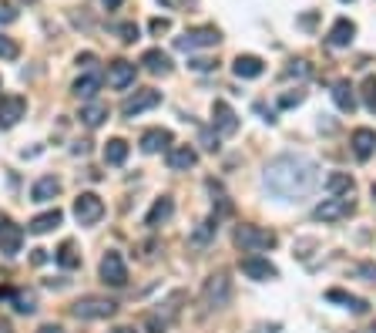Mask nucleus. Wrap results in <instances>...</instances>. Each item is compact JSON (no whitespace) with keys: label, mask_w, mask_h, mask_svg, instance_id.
<instances>
[{"label":"nucleus","mask_w":376,"mask_h":333,"mask_svg":"<svg viewBox=\"0 0 376 333\" xmlns=\"http://www.w3.org/2000/svg\"><path fill=\"white\" fill-rule=\"evenodd\" d=\"M262 185L279 202H302L319 189V165L299 152L276 155L262 172Z\"/></svg>","instance_id":"f257e3e1"},{"label":"nucleus","mask_w":376,"mask_h":333,"mask_svg":"<svg viewBox=\"0 0 376 333\" xmlns=\"http://www.w3.org/2000/svg\"><path fill=\"white\" fill-rule=\"evenodd\" d=\"M279 242V236L273 229H262V226H252V222H242L235 229V246L242 253H266Z\"/></svg>","instance_id":"f03ea898"},{"label":"nucleus","mask_w":376,"mask_h":333,"mask_svg":"<svg viewBox=\"0 0 376 333\" xmlns=\"http://www.w3.org/2000/svg\"><path fill=\"white\" fill-rule=\"evenodd\" d=\"M71 313L77 320H108V316L118 313V303L108 300V296H81L71 303Z\"/></svg>","instance_id":"7ed1b4c3"},{"label":"nucleus","mask_w":376,"mask_h":333,"mask_svg":"<svg viewBox=\"0 0 376 333\" xmlns=\"http://www.w3.org/2000/svg\"><path fill=\"white\" fill-rule=\"evenodd\" d=\"M201 300H205L208 310L228 307V300H232V280H228L226 273H212L205 280V286H201Z\"/></svg>","instance_id":"20e7f679"},{"label":"nucleus","mask_w":376,"mask_h":333,"mask_svg":"<svg viewBox=\"0 0 376 333\" xmlns=\"http://www.w3.org/2000/svg\"><path fill=\"white\" fill-rule=\"evenodd\" d=\"M356 212L350 196H333V199H323V202L313 209V219L316 222H339V219H350Z\"/></svg>","instance_id":"39448f33"},{"label":"nucleus","mask_w":376,"mask_h":333,"mask_svg":"<svg viewBox=\"0 0 376 333\" xmlns=\"http://www.w3.org/2000/svg\"><path fill=\"white\" fill-rule=\"evenodd\" d=\"M219 41H222L219 27H192L181 37H175V48L178 51H195V48H215Z\"/></svg>","instance_id":"423d86ee"},{"label":"nucleus","mask_w":376,"mask_h":333,"mask_svg":"<svg viewBox=\"0 0 376 333\" xmlns=\"http://www.w3.org/2000/svg\"><path fill=\"white\" fill-rule=\"evenodd\" d=\"M75 219L77 226H95V222H101V216H104V202H101V196H95V192H81L75 199Z\"/></svg>","instance_id":"0eeeda50"},{"label":"nucleus","mask_w":376,"mask_h":333,"mask_svg":"<svg viewBox=\"0 0 376 333\" xmlns=\"http://www.w3.org/2000/svg\"><path fill=\"white\" fill-rule=\"evenodd\" d=\"M98 273H101V280L108 283V286H115V289H121L128 283V266H125V259H121V253H115V249L101 256Z\"/></svg>","instance_id":"6e6552de"},{"label":"nucleus","mask_w":376,"mask_h":333,"mask_svg":"<svg viewBox=\"0 0 376 333\" xmlns=\"http://www.w3.org/2000/svg\"><path fill=\"white\" fill-rule=\"evenodd\" d=\"M158 104H161V91H155V88H141V91H135V95H128L125 98L121 115H125V118H135V115L151 111V108H158Z\"/></svg>","instance_id":"1a4fd4ad"},{"label":"nucleus","mask_w":376,"mask_h":333,"mask_svg":"<svg viewBox=\"0 0 376 333\" xmlns=\"http://www.w3.org/2000/svg\"><path fill=\"white\" fill-rule=\"evenodd\" d=\"M24 246V229L14 219H0V253L3 256H17Z\"/></svg>","instance_id":"9d476101"},{"label":"nucleus","mask_w":376,"mask_h":333,"mask_svg":"<svg viewBox=\"0 0 376 333\" xmlns=\"http://www.w3.org/2000/svg\"><path fill=\"white\" fill-rule=\"evenodd\" d=\"M24 115H27V102L21 98V95H7V98H0V131L14 129Z\"/></svg>","instance_id":"9b49d317"},{"label":"nucleus","mask_w":376,"mask_h":333,"mask_svg":"<svg viewBox=\"0 0 376 333\" xmlns=\"http://www.w3.org/2000/svg\"><path fill=\"white\" fill-rule=\"evenodd\" d=\"M165 162H168L172 172H188V169L199 165V152H195L192 145H172V149L165 152Z\"/></svg>","instance_id":"f8f14e48"},{"label":"nucleus","mask_w":376,"mask_h":333,"mask_svg":"<svg viewBox=\"0 0 376 333\" xmlns=\"http://www.w3.org/2000/svg\"><path fill=\"white\" fill-rule=\"evenodd\" d=\"M135 75H138V68L131 64V61H111L108 64V84L115 88V91H125L135 84Z\"/></svg>","instance_id":"ddd939ff"},{"label":"nucleus","mask_w":376,"mask_h":333,"mask_svg":"<svg viewBox=\"0 0 376 333\" xmlns=\"http://www.w3.org/2000/svg\"><path fill=\"white\" fill-rule=\"evenodd\" d=\"M212 125H215L219 135H235L239 131V115L226 102H215L212 104Z\"/></svg>","instance_id":"4468645a"},{"label":"nucleus","mask_w":376,"mask_h":333,"mask_svg":"<svg viewBox=\"0 0 376 333\" xmlns=\"http://www.w3.org/2000/svg\"><path fill=\"white\" fill-rule=\"evenodd\" d=\"M242 273L255 283H266V280H276L279 269L269 263V259H259V256H246L242 259Z\"/></svg>","instance_id":"2eb2a0df"},{"label":"nucleus","mask_w":376,"mask_h":333,"mask_svg":"<svg viewBox=\"0 0 376 333\" xmlns=\"http://www.w3.org/2000/svg\"><path fill=\"white\" fill-rule=\"evenodd\" d=\"M353 37H356V24H353L350 17H339L336 24L329 27L326 44H329V48H350Z\"/></svg>","instance_id":"dca6fc26"},{"label":"nucleus","mask_w":376,"mask_h":333,"mask_svg":"<svg viewBox=\"0 0 376 333\" xmlns=\"http://www.w3.org/2000/svg\"><path fill=\"white\" fill-rule=\"evenodd\" d=\"M350 145H353V155H356L359 162H366V158L376 152V131L373 129H356L350 135Z\"/></svg>","instance_id":"f3484780"},{"label":"nucleus","mask_w":376,"mask_h":333,"mask_svg":"<svg viewBox=\"0 0 376 333\" xmlns=\"http://www.w3.org/2000/svg\"><path fill=\"white\" fill-rule=\"evenodd\" d=\"M232 71H235V77H242V81H252V77H262L266 64H262V57H255V54H239V57L232 61Z\"/></svg>","instance_id":"a211bd4d"},{"label":"nucleus","mask_w":376,"mask_h":333,"mask_svg":"<svg viewBox=\"0 0 376 333\" xmlns=\"http://www.w3.org/2000/svg\"><path fill=\"white\" fill-rule=\"evenodd\" d=\"M138 145H141V152L145 155H155V152H161V149L168 152V149H172V131L168 129H148L145 135H141Z\"/></svg>","instance_id":"6ab92c4d"},{"label":"nucleus","mask_w":376,"mask_h":333,"mask_svg":"<svg viewBox=\"0 0 376 333\" xmlns=\"http://www.w3.org/2000/svg\"><path fill=\"white\" fill-rule=\"evenodd\" d=\"M178 300H181V293L172 296V303H165V313H148V320H145L148 333H165L172 327V320H175V313H178V307H175Z\"/></svg>","instance_id":"aec40b11"},{"label":"nucleus","mask_w":376,"mask_h":333,"mask_svg":"<svg viewBox=\"0 0 376 333\" xmlns=\"http://www.w3.org/2000/svg\"><path fill=\"white\" fill-rule=\"evenodd\" d=\"M172 212H175L172 196H161V199H155V205H151L148 216H145V226H148V229H158L161 222H168V219H172Z\"/></svg>","instance_id":"412c9836"},{"label":"nucleus","mask_w":376,"mask_h":333,"mask_svg":"<svg viewBox=\"0 0 376 333\" xmlns=\"http://www.w3.org/2000/svg\"><path fill=\"white\" fill-rule=\"evenodd\" d=\"M215 232H219V216L212 212L208 219H201L199 222V229L188 236V246H195V249H201V246H208L212 239H215Z\"/></svg>","instance_id":"4be33fe9"},{"label":"nucleus","mask_w":376,"mask_h":333,"mask_svg":"<svg viewBox=\"0 0 376 333\" xmlns=\"http://www.w3.org/2000/svg\"><path fill=\"white\" fill-rule=\"evenodd\" d=\"M141 64H145L148 75H172V57L165 51H158V48H151V51L141 54Z\"/></svg>","instance_id":"5701e85b"},{"label":"nucleus","mask_w":376,"mask_h":333,"mask_svg":"<svg viewBox=\"0 0 376 333\" xmlns=\"http://www.w3.org/2000/svg\"><path fill=\"white\" fill-rule=\"evenodd\" d=\"M61 219H64V212H61V209L41 212V216H34V219L27 222V232H34V236H44V232L57 229V226H61Z\"/></svg>","instance_id":"b1692460"},{"label":"nucleus","mask_w":376,"mask_h":333,"mask_svg":"<svg viewBox=\"0 0 376 333\" xmlns=\"http://www.w3.org/2000/svg\"><path fill=\"white\" fill-rule=\"evenodd\" d=\"M108 118H111V108H108L104 102H91V104L81 108V122H84L88 129H101Z\"/></svg>","instance_id":"393cba45"},{"label":"nucleus","mask_w":376,"mask_h":333,"mask_svg":"<svg viewBox=\"0 0 376 333\" xmlns=\"http://www.w3.org/2000/svg\"><path fill=\"white\" fill-rule=\"evenodd\" d=\"M333 102H336L339 111H346V115L356 111V91H353L350 81H336V84H333Z\"/></svg>","instance_id":"a878e982"},{"label":"nucleus","mask_w":376,"mask_h":333,"mask_svg":"<svg viewBox=\"0 0 376 333\" xmlns=\"http://www.w3.org/2000/svg\"><path fill=\"white\" fill-rule=\"evenodd\" d=\"M57 192H61V179L44 175V179L34 182V189H30V199H34V202H50V199H57Z\"/></svg>","instance_id":"bb28decb"},{"label":"nucleus","mask_w":376,"mask_h":333,"mask_svg":"<svg viewBox=\"0 0 376 333\" xmlns=\"http://www.w3.org/2000/svg\"><path fill=\"white\" fill-rule=\"evenodd\" d=\"M101 81H104V77L101 75H81L75 81V84H71V91H75L77 98H84V102H91V98H95V95H98L101 91Z\"/></svg>","instance_id":"cd10ccee"},{"label":"nucleus","mask_w":376,"mask_h":333,"mask_svg":"<svg viewBox=\"0 0 376 333\" xmlns=\"http://www.w3.org/2000/svg\"><path fill=\"white\" fill-rule=\"evenodd\" d=\"M326 300H329V303H343V307L353 310V313H366V300L353 296V293H346V289H329Z\"/></svg>","instance_id":"c85d7f7f"},{"label":"nucleus","mask_w":376,"mask_h":333,"mask_svg":"<svg viewBox=\"0 0 376 333\" xmlns=\"http://www.w3.org/2000/svg\"><path fill=\"white\" fill-rule=\"evenodd\" d=\"M353 185H356V182H353L350 172H333L326 179V192L329 196H350Z\"/></svg>","instance_id":"c756f323"},{"label":"nucleus","mask_w":376,"mask_h":333,"mask_svg":"<svg viewBox=\"0 0 376 333\" xmlns=\"http://www.w3.org/2000/svg\"><path fill=\"white\" fill-rule=\"evenodd\" d=\"M125 158H128L125 138H111V142L104 145V162H108V165H125Z\"/></svg>","instance_id":"7c9ffc66"},{"label":"nucleus","mask_w":376,"mask_h":333,"mask_svg":"<svg viewBox=\"0 0 376 333\" xmlns=\"http://www.w3.org/2000/svg\"><path fill=\"white\" fill-rule=\"evenodd\" d=\"M10 303H14L17 313H34V310H37V296H34L30 289H14V293H10Z\"/></svg>","instance_id":"2f4dec72"},{"label":"nucleus","mask_w":376,"mask_h":333,"mask_svg":"<svg viewBox=\"0 0 376 333\" xmlns=\"http://www.w3.org/2000/svg\"><path fill=\"white\" fill-rule=\"evenodd\" d=\"M54 259H57L64 269H77V266H81V256L75 253V242H61V249L54 253Z\"/></svg>","instance_id":"473e14b6"},{"label":"nucleus","mask_w":376,"mask_h":333,"mask_svg":"<svg viewBox=\"0 0 376 333\" xmlns=\"http://www.w3.org/2000/svg\"><path fill=\"white\" fill-rule=\"evenodd\" d=\"M359 95H363V104H366V111H370V115H376V75H370L366 81H363Z\"/></svg>","instance_id":"72a5a7b5"},{"label":"nucleus","mask_w":376,"mask_h":333,"mask_svg":"<svg viewBox=\"0 0 376 333\" xmlns=\"http://www.w3.org/2000/svg\"><path fill=\"white\" fill-rule=\"evenodd\" d=\"M309 71H313V68H309V61H289V68H286V77H309Z\"/></svg>","instance_id":"f704fd0d"},{"label":"nucleus","mask_w":376,"mask_h":333,"mask_svg":"<svg viewBox=\"0 0 376 333\" xmlns=\"http://www.w3.org/2000/svg\"><path fill=\"white\" fill-rule=\"evenodd\" d=\"M17 54H21V48H17L10 37H3V34H0V57H3V61H14Z\"/></svg>","instance_id":"c9c22d12"},{"label":"nucleus","mask_w":376,"mask_h":333,"mask_svg":"<svg viewBox=\"0 0 376 333\" xmlns=\"http://www.w3.org/2000/svg\"><path fill=\"white\" fill-rule=\"evenodd\" d=\"M118 37H121L125 44H135V41H138V24H131V21H128V24H118Z\"/></svg>","instance_id":"e433bc0d"},{"label":"nucleus","mask_w":376,"mask_h":333,"mask_svg":"<svg viewBox=\"0 0 376 333\" xmlns=\"http://www.w3.org/2000/svg\"><path fill=\"white\" fill-rule=\"evenodd\" d=\"M302 98H306V91H293V95H282V98H279V108H296V104H302Z\"/></svg>","instance_id":"4c0bfd02"},{"label":"nucleus","mask_w":376,"mask_h":333,"mask_svg":"<svg viewBox=\"0 0 376 333\" xmlns=\"http://www.w3.org/2000/svg\"><path fill=\"white\" fill-rule=\"evenodd\" d=\"M14 21H17L14 3H0V24H14Z\"/></svg>","instance_id":"58836bf2"},{"label":"nucleus","mask_w":376,"mask_h":333,"mask_svg":"<svg viewBox=\"0 0 376 333\" xmlns=\"http://www.w3.org/2000/svg\"><path fill=\"white\" fill-rule=\"evenodd\" d=\"M95 64H98V57H95V54H91V51H88V54H77V68H84V71H91Z\"/></svg>","instance_id":"ea45409f"},{"label":"nucleus","mask_w":376,"mask_h":333,"mask_svg":"<svg viewBox=\"0 0 376 333\" xmlns=\"http://www.w3.org/2000/svg\"><path fill=\"white\" fill-rule=\"evenodd\" d=\"M356 273H359V276H363V280L376 283V263H363V266H359V269H356Z\"/></svg>","instance_id":"a19ab883"},{"label":"nucleus","mask_w":376,"mask_h":333,"mask_svg":"<svg viewBox=\"0 0 376 333\" xmlns=\"http://www.w3.org/2000/svg\"><path fill=\"white\" fill-rule=\"evenodd\" d=\"M168 27H172V21H168V17H155V21H151V34H165Z\"/></svg>","instance_id":"79ce46f5"},{"label":"nucleus","mask_w":376,"mask_h":333,"mask_svg":"<svg viewBox=\"0 0 376 333\" xmlns=\"http://www.w3.org/2000/svg\"><path fill=\"white\" fill-rule=\"evenodd\" d=\"M192 68H195V71H212V68H219V64H215V61H208V57H195V61H192Z\"/></svg>","instance_id":"37998d69"},{"label":"nucleus","mask_w":376,"mask_h":333,"mask_svg":"<svg viewBox=\"0 0 376 333\" xmlns=\"http://www.w3.org/2000/svg\"><path fill=\"white\" fill-rule=\"evenodd\" d=\"M37 333H68V330H64V327H57V323H44Z\"/></svg>","instance_id":"c03bdc74"},{"label":"nucleus","mask_w":376,"mask_h":333,"mask_svg":"<svg viewBox=\"0 0 376 333\" xmlns=\"http://www.w3.org/2000/svg\"><path fill=\"white\" fill-rule=\"evenodd\" d=\"M48 259V249H34V263H44Z\"/></svg>","instance_id":"a18cd8bd"},{"label":"nucleus","mask_w":376,"mask_h":333,"mask_svg":"<svg viewBox=\"0 0 376 333\" xmlns=\"http://www.w3.org/2000/svg\"><path fill=\"white\" fill-rule=\"evenodd\" d=\"M101 3H104L108 10H115V7H121V0H101Z\"/></svg>","instance_id":"49530a36"},{"label":"nucleus","mask_w":376,"mask_h":333,"mask_svg":"<svg viewBox=\"0 0 376 333\" xmlns=\"http://www.w3.org/2000/svg\"><path fill=\"white\" fill-rule=\"evenodd\" d=\"M111 333H138V330H135V327H115Z\"/></svg>","instance_id":"de8ad7c7"},{"label":"nucleus","mask_w":376,"mask_h":333,"mask_svg":"<svg viewBox=\"0 0 376 333\" xmlns=\"http://www.w3.org/2000/svg\"><path fill=\"white\" fill-rule=\"evenodd\" d=\"M0 333H10V327H7V323H0Z\"/></svg>","instance_id":"09e8293b"},{"label":"nucleus","mask_w":376,"mask_h":333,"mask_svg":"<svg viewBox=\"0 0 376 333\" xmlns=\"http://www.w3.org/2000/svg\"><path fill=\"white\" fill-rule=\"evenodd\" d=\"M373 333H376V323H373Z\"/></svg>","instance_id":"8fccbe9b"}]
</instances>
